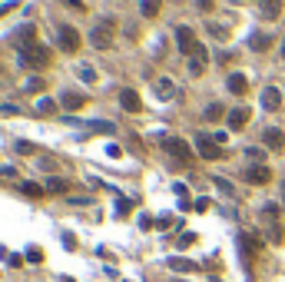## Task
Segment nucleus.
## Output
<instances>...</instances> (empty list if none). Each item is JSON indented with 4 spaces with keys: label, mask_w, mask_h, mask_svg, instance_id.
<instances>
[{
    "label": "nucleus",
    "mask_w": 285,
    "mask_h": 282,
    "mask_svg": "<svg viewBox=\"0 0 285 282\" xmlns=\"http://www.w3.org/2000/svg\"><path fill=\"white\" fill-rule=\"evenodd\" d=\"M13 113H17L13 103H3V107H0V116H13Z\"/></svg>",
    "instance_id": "nucleus-32"
},
{
    "label": "nucleus",
    "mask_w": 285,
    "mask_h": 282,
    "mask_svg": "<svg viewBox=\"0 0 285 282\" xmlns=\"http://www.w3.org/2000/svg\"><path fill=\"white\" fill-rule=\"evenodd\" d=\"M282 56H285V40H282Z\"/></svg>",
    "instance_id": "nucleus-37"
},
{
    "label": "nucleus",
    "mask_w": 285,
    "mask_h": 282,
    "mask_svg": "<svg viewBox=\"0 0 285 282\" xmlns=\"http://www.w3.org/2000/svg\"><path fill=\"white\" fill-rule=\"evenodd\" d=\"M44 87H47V80H40V76H33L30 83H27V90H30V93H40Z\"/></svg>",
    "instance_id": "nucleus-26"
},
{
    "label": "nucleus",
    "mask_w": 285,
    "mask_h": 282,
    "mask_svg": "<svg viewBox=\"0 0 285 282\" xmlns=\"http://www.w3.org/2000/svg\"><path fill=\"white\" fill-rule=\"evenodd\" d=\"M56 40H60V47H63V54H77L80 50V33H77V27H70V23L60 27Z\"/></svg>",
    "instance_id": "nucleus-5"
},
{
    "label": "nucleus",
    "mask_w": 285,
    "mask_h": 282,
    "mask_svg": "<svg viewBox=\"0 0 285 282\" xmlns=\"http://www.w3.org/2000/svg\"><path fill=\"white\" fill-rule=\"evenodd\" d=\"M196 150H199V156H202V160H219V156H222L219 143L212 140L209 133H196Z\"/></svg>",
    "instance_id": "nucleus-4"
},
{
    "label": "nucleus",
    "mask_w": 285,
    "mask_h": 282,
    "mask_svg": "<svg viewBox=\"0 0 285 282\" xmlns=\"http://www.w3.org/2000/svg\"><path fill=\"white\" fill-rule=\"evenodd\" d=\"M282 107V93L275 87H265L262 90V110H279Z\"/></svg>",
    "instance_id": "nucleus-12"
},
{
    "label": "nucleus",
    "mask_w": 285,
    "mask_h": 282,
    "mask_svg": "<svg viewBox=\"0 0 285 282\" xmlns=\"http://www.w3.org/2000/svg\"><path fill=\"white\" fill-rule=\"evenodd\" d=\"M189 70H192V73H202V70H206V63H202V60H192V63H189Z\"/></svg>",
    "instance_id": "nucleus-33"
},
{
    "label": "nucleus",
    "mask_w": 285,
    "mask_h": 282,
    "mask_svg": "<svg viewBox=\"0 0 285 282\" xmlns=\"http://www.w3.org/2000/svg\"><path fill=\"white\" fill-rule=\"evenodd\" d=\"M169 269H173V272H192V269H196V262L179 259V256H176V259H169Z\"/></svg>",
    "instance_id": "nucleus-18"
},
{
    "label": "nucleus",
    "mask_w": 285,
    "mask_h": 282,
    "mask_svg": "<svg viewBox=\"0 0 285 282\" xmlns=\"http://www.w3.org/2000/svg\"><path fill=\"white\" fill-rule=\"evenodd\" d=\"M262 143L269 146V150H282V146H285V136H282V130H275V126H269V130L262 133Z\"/></svg>",
    "instance_id": "nucleus-11"
},
{
    "label": "nucleus",
    "mask_w": 285,
    "mask_h": 282,
    "mask_svg": "<svg viewBox=\"0 0 285 282\" xmlns=\"http://www.w3.org/2000/svg\"><path fill=\"white\" fill-rule=\"evenodd\" d=\"M60 103L70 107V110H80V107H87V97H83V93H70V90H66L63 97H60Z\"/></svg>",
    "instance_id": "nucleus-16"
},
{
    "label": "nucleus",
    "mask_w": 285,
    "mask_h": 282,
    "mask_svg": "<svg viewBox=\"0 0 285 282\" xmlns=\"http://www.w3.org/2000/svg\"><path fill=\"white\" fill-rule=\"evenodd\" d=\"M216 186H219V189H222V193H226V196H232V186L226 183V179H216Z\"/></svg>",
    "instance_id": "nucleus-34"
},
{
    "label": "nucleus",
    "mask_w": 285,
    "mask_h": 282,
    "mask_svg": "<svg viewBox=\"0 0 285 282\" xmlns=\"http://www.w3.org/2000/svg\"><path fill=\"white\" fill-rule=\"evenodd\" d=\"M50 63V54H47L44 47H33V50H27V54H20V66H47Z\"/></svg>",
    "instance_id": "nucleus-7"
},
{
    "label": "nucleus",
    "mask_w": 285,
    "mask_h": 282,
    "mask_svg": "<svg viewBox=\"0 0 285 282\" xmlns=\"http://www.w3.org/2000/svg\"><path fill=\"white\" fill-rule=\"evenodd\" d=\"M27 259H30V262H40V259H44V249L30 246V249H27Z\"/></svg>",
    "instance_id": "nucleus-28"
},
{
    "label": "nucleus",
    "mask_w": 285,
    "mask_h": 282,
    "mask_svg": "<svg viewBox=\"0 0 285 282\" xmlns=\"http://www.w3.org/2000/svg\"><path fill=\"white\" fill-rule=\"evenodd\" d=\"M199 10H206V13H209V10H212V0H199Z\"/></svg>",
    "instance_id": "nucleus-35"
},
{
    "label": "nucleus",
    "mask_w": 285,
    "mask_h": 282,
    "mask_svg": "<svg viewBox=\"0 0 285 282\" xmlns=\"http://www.w3.org/2000/svg\"><path fill=\"white\" fill-rule=\"evenodd\" d=\"M166 153L169 156H176L179 163H192V146H189L186 140H179V136H169V140H163Z\"/></svg>",
    "instance_id": "nucleus-3"
},
{
    "label": "nucleus",
    "mask_w": 285,
    "mask_h": 282,
    "mask_svg": "<svg viewBox=\"0 0 285 282\" xmlns=\"http://www.w3.org/2000/svg\"><path fill=\"white\" fill-rule=\"evenodd\" d=\"M176 47H179V54H189V56H192V50L199 47L192 27H176Z\"/></svg>",
    "instance_id": "nucleus-6"
},
{
    "label": "nucleus",
    "mask_w": 285,
    "mask_h": 282,
    "mask_svg": "<svg viewBox=\"0 0 285 282\" xmlns=\"http://www.w3.org/2000/svg\"><path fill=\"white\" fill-rule=\"evenodd\" d=\"M156 97L159 100H173L176 97V83L173 80H156Z\"/></svg>",
    "instance_id": "nucleus-15"
},
{
    "label": "nucleus",
    "mask_w": 285,
    "mask_h": 282,
    "mask_svg": "<svg viewBox=\"0 0 285 282\" xmlns=\"http://www.w3.org/2000/svg\"><path fill=\"white\" fill-rule=\"evenodd\" d=\"M259 7H262V17H265V20H275V17L282 13V0H262Z\"/></svg>",
    "instance_id": "nucleus-14"
},
{
    "label": "nucleus",
    "mask_w": 285,
    "mask_h": 282,
    "mask_svg": "<svg viewBox=\"0 0 285 282\" xmlns=\"http://www.w3.org/2000/svg\"><path fill=\"white\" fill-rule=\"evenodd\" d=\"M249 123V107H236L229 113V130H242Z\"/></svg>",
    "instance_id": "nucleus-13"
},
{
    "label": "nucleus",
    "mask_w": 285,
    "mask_h": 282,
    "mask_svg": "<svg viewBox=\"0 0 285 282\" xmlns=\"http://www.w3.org/2000/svg\"><path fill=\"white\" fill-rule=\"evenodd\" d=\"M192 60H202V63H206V47H202V44L192 50Z\"/></svg>",
    "instance_id": "nucleus-31"
},
{
    "label": "nucleus",
    "mask_w": 285,
    "mask_h": 282,
    "mask_svg": "<svg viewBox=\"0 0 285 282\" xmlns=\"http://www.w3.org/2000/svg\"><path fill=\"white\" fill-rule=\"evenodd\" d=\"M113 33H116V23H113L110 17H103V20L90 30V44L96 47V50H110L113 47Z\"/></svg>",
    "instance_id": "nucleus-1"
},
{
    "label": "nucleus",
    "mask_w": 285,
    "mask_h": 282,
    "mask_svg": "<svg viewBox=\"0 0 285 282\" xmlns=\"http://www.w3.org/2000/svg\"><path fill=\"white\" fill-rule=\"evenodd\" d=\"M245 179L255 186H265V183H272V169L262 163H255V166H245Z\"/></svg>",
    "instance_id": "nucleus-8"
},
{
    "label": "nucleus",
    "mask_w": 285,
    "mask_h": 282,
    "mask_svg": "<svg viewBox=\"0 0 285 282\" xmlns=\"http://www.w3.org/2000/svg\"><path fill=\"white\" fill-rule=\"evenodd\" d=\"M245 156H249V160H255V163H259V160H262V156H265V150H259V146H252V150H245Z\"/></svg>",
    "instance_id": "nucleus-30"
},
{
    "label": "nucleus",
    "mask_w": 285,
    "mask_h": 282,
    "mask_svg": "<svg viewBox=\"0 0 285 282\" xmlns=\"http://www.w3.org/2000/svg\"><path fill=\"white\" fill-rule=\"evenodd\" d=\"M212 282H222V279H212Z\"/></svg>",
    "instance_id": "nucleus-38"
},
{
    "label": "nucleus",
    "mask_w": 285,
    "mask_h": 282,
    "mask_svg": "<svg viewBox=\"0 0 285 282\" xmlns=\"http://www.w3.org/2000/svg\"><path fill=\"white\" fill-rule=\"evenodd\" d=\"M17 153H23V156H33V153H37V146H33V143H27V140H20V143H17Z\"/></svg>",
    "instance_id": "nucleus-24"
},
{
    "label": "nucleus",
    "mask_w": 285,
    "mask_h": 282,
    "mask_svg": "<svg viewBox=\"0 0 285 282\" xmlns=\"http://www.w3.org/2000/svg\"><path fill=\"white\" fill-rule=\"evenodd\" d=\"M20 189L27 196H44V186H37V183H20Z\"/></svg>",
    "instance_id": "nucleus-23"
},
{
    "label": "nucleus",
    "mask_w": 285,
    "mask_h": 282,
    "mask_svg": "<svg viewBox=\"0 0 285 282\" xmlns=\"http://www.w3.org/2000/svg\"><path fill=\"white\" fill-rule=\"evenodd\" d=\"M47 189H53V193H63V189H66V183H63V179H56V176H53V179L47 183Z\"/></svg>",
    "instance_id": "nucleus-27"
},
{
    "label": "nucleus",
    "mask_w": 285,
    "mask_h": 282,
    "mask_svg": "<svg viewBox=\"0 0 285 282\" xmlns=\"http://www.w3.org/2000/svg\"><path fill=\"white\" fill-rule=\"evenodd\" d=\"M229 93L245 97V93H249V76H245V73H232L229 76Z\"/></svg>",
    "instance_id": "nucleus-10"
},
{
    "label": "nucleus",
    "mask_w": 285,
    "mask_h": 282,
    "mask_svg": "<svg viewBox=\"0 0 285 282\" xmlns=\"http://www.w3.org/2000/svg\"><path fill=\"white\" fill-rule=\"evenodd\" d=\"M206 27L216 40H229V27H222V23H206Z\"/></svg>",
    "instance_id": "nucleus-20"
},
{
    "label": "nucleus",
    "mask_w": 285,
    "mask_h": 282,
    "mask_svg": "<svg viewBox=\"0 0 285 282\" xmlns=\"http://www.w3.org/2000/svg\"><path fill=\"white\" fill-rule=\"evenodd\" d=\"M66 3H70L73 10H80V7H83V0H66Z\"/></svg>",
    "instance_id": "nucleus-36"
},
{
    "label": "nucleus",
    "mask_w": 285,
    "mask_h": 282,
    "mask_svg": "<svg viewBox=\"0 0 285 282\" xmlns=\"http://www.w3.org/2000/svg\"><path fill=\"white\" fill-rule=\"evenodd\" d=\"M159 7H163V0H140V13L142 17H156Z\"/></svg>",
    "instance_id": "nucleus-17"
},
{
    "label": "nucleus",
    "mask_w": 285,
    "mask_h": 282,
    "mask_svg": "<svg viewBox=\"0 0 285 282\" xmlns=\"http://www.w3.org/2000/svg\"><path fill=\"white\" fill-rule=\"evenodd\" d=\"M202 116H206L209 123H216V119H222V107H219V103H212V107H206V113H202Z\"/></svg>",
    "instance_id": "nucleus-21"
},
{
    "label": "nucleus",
    "mask_w": 285,
    "mask_h": 282,
    "mask_svg": "<svg viewBox=\"0 0 285 282\" xmlns=\"http://www.w3.org/2000/svg\"><path fill=\"white\" fill-rule=\"evenodd\" d=\"M53 100H40V103H37V110H40V113H53Z\"/></svg>",
    "instance_id": "nucleus-29"
},
{
    "label": "nucleus",
    "mask_w": 285,
    "mask_h": 282,
    "mask_svg": "<svg viewBox=\"0 0 285 282\" xmlns=\"http://www.w3.org/2000/svg\"><path fill=\"white\" fill-rule=\"evenodd\" d=\"M10 44L17 47L20 54H27V50H33V47H37V27H33V23H23L20 30H17V33L10 37Z\"/></svg>",
    "instance_id": "nucleus-2"
},
{
    "label": "nucleus",
    "mask_w": 285,
    "mask_h": 282,
    "mask_svg": "<svg viewBox=\"0 0 285 282\" xmlns=\"http://www.w3.org/2000/svg\"><path fill=\"white\" fill-rule=\"evenodd\" d=\"M120 103H123V110H130V113H140V110H142V100H140V93H136V90H123V93H120Z\"/></svg>",
    "instance_id": "nucleus-9"
},
{
    "label": "nucleus",
    "mask_w": 285,
    "mask_h": 282,
    "mask_svg": "<svg viewBox=\"0 0 285 282\" xmlns=\"http://www.w3.org/2000/svg\"><path fill=\"white\" fill-rule=\"evenodd\" d=\"M272 47V37L269 33H255L252 37V50H269Z\"/></svg>",
    "instance_id": "nucleus-19"
},
{
    "label": "nucleus",
    "mask_w": 285,
    "mask_h": 282,
    "mask_svg": "<svg viewBox=\"0 0 285 282\" xmlns=\"http://www.w3.org/2000/svg\"><path fill=\"white\" fill-rule=\"evenodd\" d=\"M192 242H196V232H183V236L176 239V246H179V249H189Z\"/></svg>",
    "instance_id": "nucleus-22"
},
{
    "label": "nucleus",
    "mask_w": 285,
    "mask_h": 282,
    "mask_svg": "<svg viewBox=\"0 0 285 282\" xmlns=\"http://www.w3.org/2000/svg\"><path fill=\"white\" fill-rule=\"evenodd\" d=\"M80 80H83V83H93V80H96L93 66H80Z\"/></svg>",
    "instance_id": "nucleus-25"
}]
</instances>
